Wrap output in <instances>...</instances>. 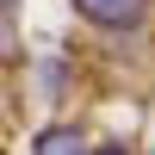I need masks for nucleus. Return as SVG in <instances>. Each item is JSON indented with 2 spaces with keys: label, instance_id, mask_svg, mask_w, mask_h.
<instances>
[{
  "label": "nucleus",
  "instance_id": "f257e3e1",
  "mask_svg": "<svg viewBox=\"0 0 155 155\" xmlns=\"http://www.w3.org/2000/svg\"><path fill=\"white\" fill-rule=\"evenodd\" d=\"M74 12L93 19V25H130L143 12V0H74Z\"/></svg>",
  "mask_w": 155,
  "mask_h": 155
},
{
  "label": "nucleus",
  "instance_id": "f03ea898",
  "mask_svg": "<svg viewBox=\"0 0 155 155\" xmlns=\"http://www.w3.org/2000/svg\"><path fill=\"white\" fill-rule=\"evenodd\" d=\"M31 155H87V143H81V130H74V124H50V130L37 137Z\"/></svg>",
  "mask_w": 155,
  "mask_h": 155
},
{
  "label": "nucleus",
  "instance_id": "7ed1b4c3",
  "mask_svg": "<svg viewBox=\"0 0 155 155\" xmlns=\"http://www.w3.org/2000/svg\"><path fill=\"white\" fill-rule=\"evenodd\" d=\"M99 155H124V143H106V149H99Z\"/></svg>",
  "mask_w": 155,
  "mask_h": 155
},
{
  "label": "nucleus",
  "instance_id": "20e7f679",
  "mask_svg": "<svg viewBox=\"0 0 155 155\" xmlns=\"http://www.w3.org/2000/svg\"><path fill=\"white\" fill-rule=\"evenodd\" d=\"M6 12H12V0H6Z\"/></svg>",
  "mask_w": 155,
  "mask_h": 155
}]
</instances>
